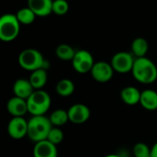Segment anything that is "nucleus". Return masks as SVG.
Returning a JSON list of instances; mask_svg holds the SVG:
<instances>
[{
  "label": "nucleus",
  "mask_w": 157,
  "mask_h": 157,
  "mask_svg": "<svg viewBox=\"0 0 157 157\" xmlns=\"http://www.w3.org/2000/svg\"><path fill=\"white\" fill-rule=\"evenodd\" d=\"M53 0H28V6L37 17H47L52 13Z\"/></svg>",
  "instance_id": "obj_11"
},
{
  "label": "nucleus",
  "mask_w": 157,
  "mask_h": 157,
  "mask_svg": "<svg viewBox=\"0 0 157 157\" xmlns=\"http://www.w3.org/2000/svg\"><path fill=\"white\" fill-rule=\"evenodd\" d=\"M18 64L27 71L33 72L38 69H46L47 61L41 52L36 49H25L18 55Z\"/></svg>",
  "instance_id": "obj_3"
},
{
  "label": "nucleus",
  "mask_w": 157,
  "mask_h": 157,
  "mask_svg": "<svg viewBox=\"0 0 157 157\" xmlns=\"http://www.w3.org/2000/svg\"><path fill=\"white\" fill-rule=\"evenodd\" d=\"M133 77L142 84H152L157 79V67L147 57L136 58L132 67Z\"/></svg>",
  "instance_id": "obj_1"
},
{
  "label": "nucleus",
  "mask_w": 157,
  "mask_h": 157,
  "mask_svg": "<svg viewBox=\"0 0 157 157\" xmlns=\"http://www.w3.org/2000/svg\"><path fill=\"white\" fill-rule=\"evenodd\" d=\"M47 79H48V75H47L46 69L41 68L31 72L29 80L35 90H40L46 85Z\"/></svg>",
  "instance_id": "obj_17"
},
{
  "label": "nucleus",
  "mask_w": 157,
  "mask_h": 157,
  "mask_svg": "<svg viewBox=\"0 0 157 157\" xmlns=\"http://www.w3.org/2000/svg\"><path fill=\"white\" fill-rule=\"evenodd\" d=\"M49 119H50L52 126H57V127L63 126L67 121H69L68 111H66L64 109H56L51 114Z\"/></svg>",
  "instance_id": "obj_22"
},
{
  "label": "nucleus",
  "mask_w": 157,
  "mask_h": 157,
  "mask_svg": "<svg viewBox=\"0 0 157 157\" xmlns=\"http://www.w3.org/2000/svg\"><path fill=\"white\" fill-rule=\"evenodd\" d=\"M105 157H121V156L117 155H107V156H105Z\"/></svg>",
  "instance_id": "obj_27"
},
{
  "label": "nucleus",
  "mask_w": 157,
  "mask_h": 157,
  "mask_svg": "<svg viewBox=\"0 0 157 157\" xmlns=\"http://www.w3.org/2000/svg\"><path fill=\"white\" fill-rule=\"evenodd\" d=\"M135 59L130 52H119L113 55L111 59V65L115 72L120 74H127L132 71Z\"/></svg>",
  "instance_id": "obj_7"
},
{
  "label": "nucleus",
  "mask_w": 157,
  "mask_h": 157,
  "mask_svg": "<svg viewBox=\"0 0 157 157\" xmlns=\"http://www.w3.org/2000/svg\"><path fill=\"white\" fill-rule=\"evenodd\" d=\"M69 10V4L66 0H53L52 13L57 16H64Z\"/></svg>",
  "instance_id": "obj_23"
},
{
  "label": "nucleus",
  "mask_w": 157,
  "mask_h": 157,
  "mask_svg": "<svg viewBox=\"0 0 157 157\" xmlns=\"http://www.w3.org/2000/svg\"><path fill=\"white\" fill-rule=\"evenodd\" d=\"M6 109L13 117H23L29 112L27 100L17 97L11 98L7 101Z\"/></svg>",
  "instance_id": "obj_12"
},
{
  "label": "nucleus",
  "mask_w": 157,
  "mask_h": 157,
  "mask_svg": "<svg viewBox=\"0 0 157 157\" xmlns=\"http://www.w3.org/2000/svg\"><path fill=\"white\" fill-rule=\"evenodd\" d=\"M90 73H91L92 77L96 81L99 83H106V82H109L112 78L113 74H114V69L111 63L100 61V62L95 63Z\"/></svg>",
  "instance_id": "obj_8"
},
{
  "label": "nucleus",
  "mask_w": 157,
  "mask_h": 157,
  "mask_svg": "<svg viewBox=\"0 0 157 157\" xmlns=\"http://www.w3.org/2000/svg\"><path fill=\"white\" fill-rule=\"evenodd\" d=\"M33 156L34 157H57V148L56 145L44 140L39 143H36L33 148Z\"/></svg>",
  "instance_id": "obj_13"
},
{
  "label": "nucleus",
  "mask_w": 157,
  "mask_h": 157,
  "mask_svg": "<svg viewBox=\"0 0 157 157\" xmlns=\"http://www.w3.org/2000/svg\"><path fill=\"white\" fill-rule=\"evenodd\" d=\"M75 91V84L70 79H62L56 85V92L62 97H69Z\"/></svg>",
  "instance_id": "obj_21"
},
{
  "label": "nucleus",
  "mask_w": 157,
  "mask_h": 157,
  "mask_svg": "<svg viewBox=\"0 0 157 157\" xmlns=\"http://www.w3.org/2000/svg\"><path fill=\"white\" fill-rule=\"evenodd\" d=\"M140 104L147 110L157 109V92L152 89L144 90L141 93Z\"/></svg>",
  "instance_id": "obj_15"
},
{
  "label": "nucleus",
  "mask_w": 157,
  "mask_h": 157,
  "mask_svg": "<svg viewBox=\"0 0 157 157\" xmlns=\"http://www.w3.org/2000/svg\"><path fill=\"white\" fill-rule=\"evenodd\" d=\"M35 91L34 87L32 86L29 80L27 79H17L13 86V92L15 94V97L28 99Z\"/></svg>",
  "instance_id": "obj_14"
},
{
  "label": "nucleus",
  "mask_w": 157,
  "mask_h": 157,
  "mask_svg": "<svg viewBox=\"0 0 157 157\" xmlns=\"http://www.w3.org/2000/svg\"><path fill=\"white\" fill-rule=\"evenodd\" d=\"M151 157H157V143L151 148Z\"/></svg>",
  "instance_id": "obj_26"
},
{
  "label": "nucleus",
  "mask_w": 157,
  "mask_h": 157,
  "mask_svg": "<svg viewBox=\"0 0 157 157\" xmlns=\"http://www.w3.org/2000/svg\"><path fill=\"white\" fill-rule=\"evenodd\" d=\"M29 112L32 116H41L48 111L51 106V98L49 94L42 90H35L27 99Z\"/></svg>",
  "instance_id": "obj_5"
},
{
  "label": "nucleus",
  "mask_w": 157,
  "mask_h": 157,
  "mask_svg": "<svg viewBox=\"0 0 157 157\" xmlns=\"http://www.w3.org/2000/svg\"><path fill=\"white\" fill-rule=\"evenodd\" d=\"M141 93L136 87L134 86H127L123 88L121 92V98L124 103L130 106L136 105L140 103L141 99Z\"/></svg>",
  "instance_id": "obj_16"
},
{
  "label": "nucleus",
  "mask_w": 157,
  "mask_h": 157,
  "mask_svg": "<svg viewBox=\"0 0 157 157\" xmlns=\"http://www.w3.org/2000/svg\"><path fill=\"white\" fill-rule=\"evenodd\" d=\"M9 136L15 140H19L28 135V121L23 117H13L7 125Z\"/></svg>",
  "instance_id": "obj_9"
},
{
  "label": "nucleus",
  "mask_w": 157,
  "mask_h": 157,
  "mask_svg": "<svg viewBox=\"0 0 157 157\" xmlns=\"http://www.w3.org/2000/svg\"><path fill=\"white\" fill-rule=\"evenodd\" d=\"M20 23L15 14H5L0 17V40L10 42L17 39L20 31Z\"/></svg>",
  "instance_id": "obj_4"
},
{
  "label": "nucleus",
  "mask_w": 157,
  "mask_h": 157,
  "mask_svg": "<svg viewBox=\"0 0 157 157\" xmlns=\"http://www.w3.org/2000/svg\"><path fill=\"white\" fill-rule=\"evenodd\" d=\"M52 128V124L49 118L44 115L33 116L28 121V137L35 142L39 143L47 140L48 135Z\"/></svg>",
  "instance_id": "obj_2"
},
{
  "label": "nucleus",
  "mask_w": 157,
  "mask_h": 157,
  "mask_svg": "<svg viewBox=\"0 0 157 157\" xmlns=\"http://www.w3.org/2000/svg\"><path fill=\"white\" fill-rule=\"evenodd\" d=\"M47 140L49 142H51L52 144L57 145V144H60L63 140V132L61 129L59 128H52L49 135H48V138Z\"/></svg>",
  "instance_id": "obj_25"
},
{
  "label": "nucleus",
  "mask_w": 157,
  "mask_h": 157,
  "mask_svg": "<svg viewBox=\"0 0 157 157\" xmlns=\"http://www.w3.org/2000/svg\"><path fill=\"white\" fill-rule=\"evenodd\" d=\"M149 50V43L144 38L139 37L133 40L132 42V52L136 58L145 57Z\"/></svg>",
  "instance_id": "obj_18"
},
{
  "label": "nucleus",
  "mask_w": 157,
  "mask_h": 157,
  "mask_svg": "<svg viewBox=\"0 0 157 157\" xmlns=\"http://www.w3.org/2000/svg\"><path fill=\"white\" fill-rule=\"evenodd\" d=\"M16 17L21 25H30L34 22L36 18L35 13L27 6L26 7L20 8L16 14Z\"/></svg>",
  "instance_id": "obj_19"
},
{
  "label": "nucleus",
  "mask_w": 157,
  "mask_h": 157,
  "mask_svg": "<svg viewBox=\"0 0 157 157\" xmlns=\"http://www.w3.org/2000/svg\"><path fill=\"white\" fill-rule=\"evenodd\" d=\"M67 111L69 121L75 124L85 123L90 117V109L84 104H75Z\"/></svg>",
  "instance_id": "obj_10"
},
{
  "label": "nucleus",
  "mask_w": 157,
  "mask_h": 157,
  "mask_svg": "<svg viewBox=\"0 0 157 157\" xmlns=\"http://www.w3.org/2000/svg\"><path fill=\"white\" fill-rule=\"evenodd\" d=\"M75 51L68 44L62 43L57 46L55 50L56 56L63 61H72L75 55Z\"/></svg>",
  "instance_id": "obj_20"
},
{
  "label": "nucleus",
  "mask_w": 157,
  "mask_h": 157,
  "mask_svg": "<svg viewBox=\"0 0 157 157\" xmlns=\"http://www.w3.org/2000/svg\"><path fill=\"white\" fill-rule=\"evenodd\" d=\"M74 69L79 74H86L91 72L95 62L92 54L86 50H80L75 52L74 59L72 60Z\"/></svg>",
  "instance_id": "obj_6"
},
{
  "label": "nucleus",
  "mask_w": 157,
  "mask_h": 157,
  "mask_svg": "<svg viewBox=\"0 0 157 157\" xmlns=\"http://www.w3.org/2000/svg\"><path fill=\"white\" fill-rule=\"evenodd\" d=\"M134 157H151V148L144 143H138L133 147Z\"/></svg>",
  "instance_id": "obj_24"
}]
</instances>
